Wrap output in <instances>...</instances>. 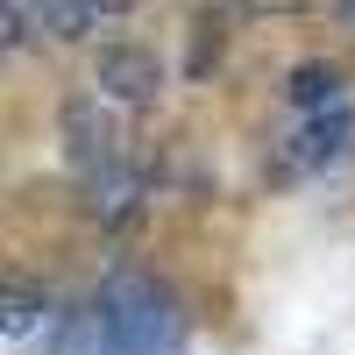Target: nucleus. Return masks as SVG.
<instances>
[{
	"label": "nucleus",
	"mask_w": 355,
	"mask_h": 355,
	"mask_svg": "<svg viewBox=\"0 0 355 355\" xmlns=\"http://www.w3.org/2000/svg\"><path fill=\"white\" fill-rule=\"evenodd\" d=\"M348 107H327V114H306V128L291 135V164L299 171H320V164H334L341 157V142H348Z\"/></svg>",
	"instance_id": "nucleus-4"
},
{
	"label": "nucleus",
	"mask_w": 355,
	"mask_h": 355,
	"mask_svg": "<svg viewBox=\"0 0 355 355\" xmlns=\"http://www.w3.org/2000/svg\"><path fill=\"white\" fill-rule=\"evenodd\" d=\"M36 21L50 28V36H85V28L100 21V8H85V0H78V8H71V0H50V8H36Z\"/></svg>",
	"instance_id": "nucleus-6"
},
{
	"label": "nucleus",
	"mask_w": 355,
	"mask_h": 355,
	"mask_svg": "<svg viewBox=\"0 0 355 355\" xmlns=\"http://www.w3.org/2000/svg\"><path fill=\"white\" fill-rule=\"evenodd\" d=\"M341 21H348V28H355V0H348V8H341Z\"/></svg>",
	"instance_id": "nucleus-9"
},
{
	"label": "nucleus",
	"mask_w": 355,
	"mask_h": 355,
	"mask_svg": "<svg viewBox=\"0 0 355 355\" xmlns=\"http://www.w3.org/2000/svg\"><path fill=\"white\" fill-rule=\"evenodd\" d=\"M100 85H107V100H121V107H150L157 85H164V64H157L150 43H107L100 50Z\"/></svg>",
	"instance_id": "nucleus-2"
},
{
	"label": "nucleus",
	"mask_w": 355,
	"mask_h": 355,
	"mask_svg": "<svg viewBox=\"0 0 355 355\" xmlns=\"http://www.w3.org/2000/svg\"><path fill=\"white\" fill-rule=\"evenodd\" d=\"M28 21H36V8H0V50L21 43V36H28Z\"/></svg>",
	"instance_id": "nucleus-8"
},
{
	"label": "nucleus",
	"mask_w": 355,
	"mask_h": 355,
	"mask_svg": "<svg viewBox=\"0 0 355 355\" xmlns=\"http://www.w3.org/2000/svg\"><path fill=\"white\" fill-rule=\"evenodd\" d=\"M284 93H291V107H299V114H327L334 93H341V71H334V64H299Z\"/></svg>",
	"instance_id": "nucleus-5"
},
{
	"label": "nucleus",
	"mask_w": 355,
	"mask_h": 355,
	"mask_svg": "<svg viewBox=\"0 0 355 355\" xmlns=\"http://www.w3.org/2000/svg\"><path fill=\"white\" fill-rule=\"evenodd\" d=\"M64 135H71V164L78 171H121V121L93 100H71L64 107Z\"/></svg>",
	"instance_id": "nucleus-3"
},
{
	"label": "nucleus",
	"mask_w": 355,
	"mask_h": 355,
	"mask_svg": "<svg viewBox=\"0 0 355 355\" xmlns=\"http://www.w3.org/2000/svg\"><path fill=\"white\" fill-rule=\"evenodd\" d=\"M93 327H100V355H185V306L171 284L142 270H121L100 291Z\"/></svg>",
	"instance_id": "nucleus-1"
},
{
	"label": "nucleus",
	"mask_w": 355,
	"mask_h": 355,
	"mask_svg": "<svg viewBox=\"0 0 355 355\" xmlns=\"http://www.w3.org/2000/svg\"><path fill=\"white\" fill-rule=\"evenodd\" d=\"M43 320V299L36 291H0V334H28Z\"/></svg>",
	"instance_id": "nucleus-7"
}]
</instances>
